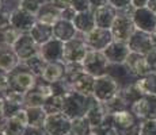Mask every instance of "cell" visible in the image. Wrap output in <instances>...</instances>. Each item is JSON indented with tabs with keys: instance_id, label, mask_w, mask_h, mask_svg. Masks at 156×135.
I'll return each mask as SVG.
<instances>
[{
	"instance_id": "ac0fdd59",
	"label": "cell",
	"mask_w": 156,
	"mask_h": 135,
	"mask_svg": "<svg viewBox=\"0 0 156 135\" xmlns=\"http://www.w3.org/2000/svg\"><path fill=\"white\" fill-rule=\"evenodd\" d=\"M76 27H75L73 22H68V20H64V19H60L58 22L53 26V34H55V38L57 39L65 42L73 39L76 38Z\"/></svg>"
},
{
	"instance_id": "30bf717a",
	"label": "cell",
	"mask_w": 156,
	"mask_h": 135,
	"mask_svg": "<svg viewBox=\"0 0 156 135\" xmlns=\"http://www.w3.org/2000/svg\"><path fill=\"white\" fill-rule=\"evenodd\" d=\"M37 23V16L23 8L18 7L11 12V26L19 30L23 34H27Z\"/></svg>"
},
{
	"instance_id": "4fadbf2b",
	"label": "cell",
	"mask_w": 156,
	"mask_h": 135,
	"mask_svg": "<svg viewBox=\"0 0 156 135\" xmlns=\"http://www.w3.org/2000/svg\"><path fill=\"white\" fill-rule=\"evenodd\" d=\"M125 65H126V68L130 70V73L133 74L137 80L151 73V66H149V64H148L147 56H143V54L130 52Z\"/></svg>"
},
{
	"instance_id": "8992f818",
	"label": "cell",
	"mask_w": 156,
	"mask_h": 135,
	"mask_svg": "<svg viewBox=\"0 0 156 135\" xmlns=\"http://www.w3.org/2000/svg\"><path fill=\"white\" fill-rule=\"evenodd\" d=\"M84 41L90 50H97V52H103L107 46L114 41L112 31L107 29H101L95 27L94 30L84 35Z\"/></svg>"
},
{
	"instance_id": "d4e9b609",
	"label": "cell",
	"mask_w": 156,
	"mask_h": 135,
	"mask_svg": "<svg viewBox=\"0 0 156 135\" xmlns=\"http://www.w3.org/2000/svg\"><path fill=\"white\" fill-rule=\"evenodd\" d=\"M25 103L29 106V108L34 107H44L45 104V97L40 92H27L25 95Z\"/></svg>"
},
{
	"instance_id": "ffe728a7",
	"label": "cell",
	"mask_w": 156,
	"mask_h": 135,
	"mask_svg": "<svg viewBox=\"0 0 156 135\" xmlns=\"http://www.w3.org/2000/svg\"><path fill=\"white\" fill-rule=\"evenodd\" d=\"M34 41L37 42L38 45L42 46L44 43L49 42L52 38H55V34H53V26H49V25H45V23H41V22H37L34 25V27L31 29V31L29 32Z\"/></svg>"
},
{
	"instance_id": "484cf974",
	"label": "cell",
	"mask_w": 156,
	"mask_h": 135,
	"mask_svg": "<svg viewBox=\"0 0 156 135\" xmlns=\"http://www.w3.org/2000/svg\"><path fill=\"white\" fill-rule=\"evenodd\" d=\"M16 65V57L11 53H0V69L11 72Z\"/></svg>"
},
{
	"instance_id": "44dd1931",
	"label": "cell",
	"mask_w": 156,
	"mask_h": 135,
	"mask_svg": "<svg viewBox=\"0 0 156 135\" xmlns=\"http://www.w3.org/2000/svg\"><path fill=\"white\" fill-rule=\"evenodd\" d=\"M35 80L34 76L29 72H20V73L15 74L12 79V85L18 88V92L23 91V93H27L31 91V88L34 86Z\"/></svg>"
},
{
	"instance_id": "9c48e42d",
	"label": "cell",
	"mask_w": 156,
	"mask_h": 135,
	"mask_svg": "<svg viewBox=\"0 0 156 135\" xmlns=\"http://www.w3.org/2000/svg\"><path fill=\"white\" fill-rule=\"evenodd\" d=\"M130 52L143 54V56H148L151 52L156 49L154 42H152V37L149 32L141 31V30H136L134 34L128 42Z\"/></svg>"
},
{
	"instance_id": "9a60e30c",
	"label": "cell",
	"mask_w": 156,
	"mask_h": 135,
	"mask_svg": "<svg viewBox=\"0 0 156 135\" xmlns=\"http://www.w3.org/2000/svg\"><path fill=\"white\" fill-rule=\"evenodd\" d=\"M117 15H118V10L114 8L113 5L106 4L103 7L98 8L94 11V18H95V26L101 27V29H107L110 30L115 20Z\"/></svg>"
},
{
	"instance_id": "e0dca14e",
	"label": "cell",
	"mask_w": 156,
	"mask_h": 135,
	"mask_svg": "<svg viewBox=\"0 0 156 135\" xmlns=\"http://www.w3.org/2000/svg\"><path fill=\"white\" fill-rule=\"evenodd\" d=\"M60 19H61V10L55 7L52 3L42 4L37 14V22L45 23V25L49 26H55Z\"/></svg>"
},
{
	"instance_id": "83f0119b",
	"label": "cell",
	"mask_w": 156,
	"mask_h": 135,
	"mask_svg": "<svg viewBox=\"0 0 156 135\" xmlns=\"http://www.w3.org/2000/svg\"><path fill=\"white\" fill-rule=\"evenodd\" d=\"M72 7L75 8L76 12H84V11L91 10L90 5V0H72Z\"/></svg>"
},
{
	"instance_id": "f546056e",
	"label": "cell",
	"mask_w": 156,
	"mask_h": 135,
	"mask_svg": "<svg viewBox=\"0 0 156 135\" xmlns=\"http://www.w3.org/2000/svg\"><path fill=\"white\" fill-rule=\"evenodd\" d=\"M109 4L113 5L114 8H117L118 11H121V10H125V8L130 7L132 0H109Z\"/></svg>"
},
{
	"instance_id": "74e56055",
	"label": "cell",
	"mask_w": 156,
	"mask_h": 135,
	"mask_svg": "<svg viewBox=\"0 0 156 135\" xmlns=\"http://www.w3.org/2000/svg\"><path fill=\"white\" fill-rule=\"evenodd\" d=\"M151 37H152V42H154V45H155V47H156V30L151 34Z\"/></svg>"
},
{
	"instance_id": "d6986e66",
	"label": "cell",
	"mask_w": 156,
	"mask_h": 135,
	"mask_svg": "<svg viewBox=\"0 0 156 135\" xmlns=\"http://www.w3.org/2000/svg\"><path fill=\"white\" fill-rule=\"evenodd\" d=\"M73 25L76 27L77 32H82L83 35L88 34L91 30L95 27V18H94V11H84V12H77L73 19Z\"/></svg>"
},
{
	"instance_id": "1f68e13d",
	"label": "cell",
	"mask_w": 156,
	"mask_h": 135,
	"mask_svg": "<svg viewBox=\"0 0 156 135\" xmlns=\"http://www.w3.org/2000/svg\"><path fill=\"white\" fill-rule=\"evenodd\" d=\"M147 59H148V64L151 66V72L152 73H156V49L147 56Z\"/></svg>"
},
{
	"instance_id": "ba28073f",
	"label": "cell",
	"mask_w": 156,
	"mask_h": 135,
	"mask_svg": "<svg viewBox=\"0 0 156 135\" xmlns=\"http://www.w3.org/2000/svg\"><path fill=\"white\" fill-rule=\"evenodd\" d=\"M132 18H133L134 26H136L137 30L149 32V34H152L156 30V14L151 8H134Z\"/></svg>"
},
{
	"instance_id": "5bb4252c",
	"label": "cell",
	"mask_w": 156,
	"mask_h": 135,
	"mask_svg": "<svg viewBox=\"0 0 156 135\" xmlns=\"http://www.w3.org/2000/svg\"><path fill=\"white\" fill-rule=\"evenodd\" d=\"M64 42L57 39V38H52L49 42L41 46L40 54L46 61H60V59H64Z\"/></svg>"
},
{
	"instance_id": "4dcf8cb0",
	"label": "cell",
	"mask_w": 156,
	"mask_h": 135,
	"mask_svg": "<svg viewBox=\"0 0 156 135\" xmlns=\"http://www.w3.org/2000/svg\"><path fill=\"white\" fill-rule=\"evenodd\" d=\"M49 3H52L55 7L60 8V10H65V8L71 7L72 0H49Z\"/></svg>"
},
{
	"instance_id": "7c38bea8",
	"label": "cell",
	"mask_w": 156,
	"mask_h": 135,
	"mask_svg": "<svg viewBox=\"0 0 156 135\" xmlns=\"http://www.w3.org/2000/svg\"><path fill=\"white\" fill-rule=\"evenodd\" d=\"M106 58L109 59L110 64L114 65H124L126 62L129 54H130V49L129 45L124 43V42H117L113 41L106 49L103 50Z\"/></svg>"
},
{
	"instance_id": "e575fe53",
	"label": "cell",
	"mask_w": 156,
	"mask_h": 135,
	"mask_svg": "<svg viewBox=\"0 0 156 135\" xmlns=\"http://www.w3.org/2000/svg\"><path fill=\"white\" fill-rule=\"evenodd\" d=\"M151 0H132V7L133 8H143V7H148Z\"/></svg>"
},
{
	"instance_id": "603a6c76",
	"label": "cell",
	"mask_w": 156,
	"mask_h": 135,
	"mask_svg": "<svg viewBox=\"0 0 156 135\" xmlns=\"http://www.w3.org/2000/svg\"><path fill=\"white\" fill-rule=\"evenodd\" d=\"M61 74H62V70L57 64H48L42 77L46 81H49V83H56L61 77Z\"/></svg>"
},
{
	"instance_id": "d6a6232c",
	"label": "cell",
	"mask_w": 156,
	"mask_h": 135,
	"mask_svg": "<svg viewBox=\"0 0 156 135\" xmlns=\"http://www.w3.org/2000/svg\"><path fill=\"white\" fill-rule=\"evenodd\" d=\"M10 86V79L7 77L5 73H2L0 72V91H4Z\"/></svg>"
},
{
	"instance_id": "cb8c5ba5",
	"label": "cell",
	"mask_w": 156,
	"mask_h": 135,
	"mask_svg": "<svg viewBox=\"0 0 156 135\" xmlns=\"http://www.w3.org/2000/svg\"><path fill=\"white\" fill-rule=\"evenodd\" d=\"M25 127L26 126L23 123H20L18 119H15L14 116H11V119L7 122L5 126V135H23L25 134Z\"/></svg>"
},
{
	"instance_id": "8fae6325",
	"label": "cell",
	"mask_w": 156,
	"mask_h": 135,
	"mask_svg": "<svg viewBox=\"0 0 156 135\" xmlns=\"http://www.w3.org/2000/svg\"><path fill=\"white\" fill-rule=\"evenodd\" d=\"M14 50L16 53V56L20 59H25L27 61L31 57L40 54L38 50V43L34 41V38L30 34H22L20 38L16 41V43L14 45Z\"/></svg>"
},
{
	"instance_id": "7402d4cb",
	"label": "cell",
	"mask_w": 156,
	"mask_h": 135,
	"mask_svg": "<svg viewBox=\"0 0 156 135\" xmlns=\"http://www.w3.org/2000/svg\"><path fill=\"white\" fill-rule=\"evenodd\" d=\"M136 86L143 95L156 96V73H149L136 81Z\"/></svg>"
},
{
	"instance_id": "6da1fadb",
	"label": "cell",
	"mask_w": 156,
	"mask_h": 135,
	"mask_svg": "<svg viewBox=\"0 0 156 135\" xmlns=\"http://www.w3.org/2000/svg\"><path fill=\"white\" fill-rule=\"evenodd\" d=\"M133 11H134V8L132 5L125 8V10L118 11V15H117L115 20H114L112 29H110L114 41L128 43L129 39L132 38V35L134 34V31L137 29L134 26L133 18H132Z\"/></svg>"
},
{
	"instance_id": "7a4b0ae2",
	"label": "cell",
	"mask_w": 156,
	"mask_h": 135,
	"mask_svg": "<svg viewBox=\"0 0 156 135\" xmlns=\"http://www.w3.org/2000/svg\"><path fill=\"white\" fill-rule=\"evenodd\" d=\"M112 123L118 135H140L143 120L130 110L118 111L112 113Z\"/></svg>"
},
{
	"instance_id": "5b68a950",
	"label": "cell",
	"mask_w": 156,
	"mask_h": 135,
	"mask_svg": "<svg viewBox=\"0 0 156 135\" xmlns=\"http://www.w3.org/2000/svg\"><path fill=\"white\" fill-rule=\"evenodd\" d=\"M130 111L143 122L156 120V96L143 95L130 107Z\"/></svg>"
},
{
	"instance_id": "4316f807",
	"label": "cell",
	"mask_w": 156,
	"mask_h": 135,
	"mask_svg": "<svg viewBox=\"0 0 156 135\" xmlns=\"http://www.w3.org/2000/svg\"><path fill=\"white\" fill-rule=\"evenodd\" d=\"M25 95L26 93H23V92L11 91L10 93L7 95V99H8V101H10L11 104H15V106H18V104L25 103Z\"/></svg>"
},
{
	"instance_id": "52a82bcc",
	"label": "cell",
	"mask_w": 156,
	"mask_h": 135,
	"mask_svg": "<svg viewBox=\"0 0 156 135\" xmlns=\"http://www.w3.org/2000/svg\"><path fill=\"white\" fill-rule=\"evenodd\" d=\"M88 46H87L84 38H73V39L65 42V49H64V59H67L68 62H80L84 61L87 53H88Z\"/></svg>"
},
{
	"instance_id": "f1b7e54d",
	"label": "cell",
	"mask_w": 156,
	"mask_h": 135,
	"mask_svg": "<svg viewBox=\"0 0 156 135\" xmlns=\"http://www.w3.org/2000/svg\"><path fill=\"white\" fill-rule=\"evenodd\" d=\"M140 135H156V120L143 122L141 134Z\"/></svg>"
},
{
	"instance_id": "277c9868",
	"label": "cell",
	"mask_w": 156,
	"mask_h": 135,
	"mask_svg": "<svg viewBox=\"0 0 156 135\" xmlns=\"http://www.w3.org/2000/svg\"><path fill=\"white\" fill-rule=\"evenodd\" d=\"M84 72L91 76L102 77L105 74H107V69L110 66L109 59L106 58L103 52H97V50H88L84 61Z\"/></svg>"
},
{
	"instance_id": "836d02e7",
	"label": "cell",
	"mask_w": 156,
	"mask_h": 135,
	"mask_svg": "<svg viewBox=\"0 0 156 135\" xmlns=\"http://www.w3.org/2000/svg\"><path fill=\"white\" fill-rule=\"evenodd\" d=\"M109 4V0H90V5H91V10L95 11L98 8L103 7V5Z\"/></svg>"
},
{
	"instance_id": "d590c367",
	"label": "cell",
	"mask_w": 156,
	"mask_h": 135,
	"mask_svg": "<svg viewBox=\"0 0 156 135\" xmlns=\"http://www.w3.org/2000/svg\"><path fill=\"white\" fill-rule=\"evenodd\" d=\"M148 8H151L152 11L156 14V0H151L149 2V4H148Z\"/></svg>"
},
{
	"instance_id": "8d00e7d4",
	"label": "cell",
	"mask_w": 156,
	"mask_h": 135,
	"mask_svg": "<svg viewBox=\"0 0 156 135\" xmlns=\"http://www.w3.org/2000/svg\"><path fill=\"white\" fill-rule=\"evenodd\" d=\"M3 113H4V103L3 100H0V116H3Z\"/></svg>"
},
{
	"instance_id": "3957f363",
	"label": "cell",
	"mask_w": 156,
	"mask_h": 135,
	"mask_svg": "<svg viewBox=\"0 0 156 135\" xmlns=\"http://www.w3.org/2000/svg\"><path fill=\"white\" fill-rule=\"evenodd\" d=\"M119 85L110 74H105L102 77L95 79L94 86V96L99 103H107L119 93Z\"/></svg>"
},
{
	"instance_id": "2e32d148",
	"label": "cell",
	"mask_w": 156,
	"mask_h": 135,
	"mask_svg": "<svg viewBox=\"0 0 156 135\" xmlns=\"http://www.w3.org/2000/svg\"><path fill=\"white\" fill-rule=\"evenodd\" d=\"M76 93H80L83 96H90L94 93L95 86V77L88 73H82V72H75V79L72 84Z\"/></svg>"
}]
</instances>
